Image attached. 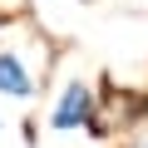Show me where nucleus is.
<instances>
[{
  "instance_id": "nucleus-3",
  "label": "nucleus",
  "mask_w": 148,
  "mask_h": 148,
  "mask_svg": "<svg viewBox=\"0 0 148 148\" xmlns=\"http://www.w3.org/2000/svg\"><path fill=\"white\" fill-rule=\"evenodd\" d=\"M0 94L5 99H30L35 94V74L25 69V59L15 49H0Z\"/></svg>"
},
{
  "instance_id": "nucleus-4",
  "label": "nucleus",
  "mask_w": 148,
  "mask_h": 148,
  "mask_svg": "<svg viewBox=\"0 0 148 148\" xmlns=\"http://www.w3.org/2000/svg\"><path fill=\"white\" fill-rule=\"evenodd\" d=\"M123 148H148V128H138L133 138H123Z\"/></svg>"
},
{
  "instance_id": "nucleus-2",
  "label": "nucleus",
  "mask_w": 148,
  "mask_h": 148,
  "mask_svg": "<svg viewBox=\"0 0 148 148\" xmlns=\"http://www.w3.org/2000/svg\"><path fill=\"white\" fill-rule=\"evenodd\" d=\"M89 119H94V84L89 79H69L64 94L49 109V128L54 133H79V128H89Z\"/></svg>"
},
{
  "instance_id": "nucleus-1",
  "label": "nucleus",
  "mask_w": 148,
  "mask_h": 148,
  "mask_svg": "<svg viewBox=\"0 0 148 148\" xmlns=\"http://www.w3.org/2000/svg\"><path fill=\"white\" fill-rule=\"evenodd\" d=\"M138 128H148V94L123 89L114 74H99L94 79V119L84 133L109 143V138H133Z\"/></svg>"
}]
</instances>
